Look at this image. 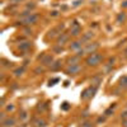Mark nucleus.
Here are the masks:
<instances>
[{
    "label": "nucleus",
    "instance_id": "1",
    "mask_svg": "<svg viewBox=\"0 0 127 127\" xmlns=\"http://www.w3.org/2000/svg\"><path fill=\"white\" fill-rule=\"evenodd\" d=\"M102 60H103V56L99 55L98 52H94V54H90V56L85 60V62L88 66H98L102 62Z\"/></svg>",
    "mask_w": 127,
    "mask_h": 127
},
{
    "label": "nucleus",
    "instance_id": "2",
    "mask_svg": "<svg viewBox=\"0 0 127 127\" xmlns=\"http://www.w3.org/2000/svg\"><path fill=\"white\" fill-rule=\"evenodd\" d=\"M99 47V45L97 43V42H90V43H87V46H85V48H84V52L85 54H94L95 52V50H97Z\"/></svg>",
    "mask_w": 127,
    "mask_h": 127
},
{
    "label": "nucleus",
    "instance_id": "3",
    "mask_svg": "<svg viewBox=\"0 0 127 127\" xmlns=\"http://www.w3.org/2000/svg\"><path fill=\"white\" fill-rule=\"evenodd\" d=\"M81 70V66L79 65V64H75V65H70L66 70V72L69 74V75H76L78 72H80Z\"/></svg>",
    "mask_w": 127,
    "mask_h": 127
},
{
    "label": "nucleus",
    "instance_id": "4",
    "mask_svg": "<svg viewBox=\"0 0 127 127\" xmlns=\"http://www.w3.org/2000/svg\"><path fill=\"white\" fill-rule=\"evenodd\" d=\"M37 20H38V15L32 13L29 17H27L24 19V24H34V23H37Z\"/></svg>",
    "mask_w": 127,
    "mask_h": 127
},
{
    "label": "nucleus",
    "instance_id": "5",
    "mask_svg": "<svg viewBox=\"0 0 127 127\" xmlns=\"http://www.w3.org/2000/svg\"><path fill=\"white\" fill-rule=\"evenodd\" d=\"M1 123H3V127H13L15 125V121L13 118H8V120H4Z\"/></svg>",
    "mask_w": 127,
    "mask_h": 127
},
{
    "label": "nucleus",
    "instance_id": "6",
    "mask_svg": "<svg viewBox=\"0 0 127 127\" xmlns=\"http://www.w3.org/2000/svg\"><path fill=\"white\" fill-rule=\"evenodd\" d=\"M84 42L83 41H75V42H72V45H70V50H78L83 46Z\"/></svg>",
    "mask_w": 127,
    "mask_h": 127
},
{
    "label": "nucleus",
    "instance_id": "7",
    "mask_svg": "<svg viewBox=\"0 0 127 127\" xmlns=\"http://www.w3.org/2000/svg\"><path fill=\"white\" fill-rule=\"evenodd\" d=\"M93 37H94V33H93V32H87V33L83 36V39H81V41H83V42H87V41H89V39L93 38Z\"/></svg>",
    "mask_w": 127,
    "mask_h": 127
},
{
    "label": "nucleus",
    "instance_id": "8",
    "mask_svg": "<svg viewBox=\"0 0 127 127\" xmlns=\"http://www.w3.org/2000/svg\"><path fill=\"white\" fill-rule=\"evenodd\" d=\"M120 87L123 88V89L127 88V75H125V76L121 78V80H120Z\"/></svg>",
    "mask_w": 127,
    "mask_h": 127
},
{
    "label": "nucleus",
    "instance_id": "9",
    "mask_svg": "<svg viewBox=\"0 0 127 127\" xmlns=\"http://www.w3.org/2000/svg\"><path fill=\"white\" fill-rule=\"evenodd\" d=\"M54 61V59H52V56L51 55H47L43 60H42V64H43V65H50V64Z\"/></svg>",
    "mask_w": 127,
    "mask_h": 127
},
{
    "label": "nucleus",
    "instance_id": "10",
    "mask_svg": "<svg viewBox=\"0 0 127 127\" xmlns=\"http://www.w3.org/2000/svg\"><path fill=\"white\" fill-rule=\"evenodd\" d=\"M67 38H69V36H67L66 33H62V37L59 38V45H60V46L64 45V43H65V42L67 41Z\"/></svg>",
    "mask_w": 127,
    "mask_h": 127
},
{
    "label": "nucleus",
    "instance_id": "11",
    "mask_svg": "<svg viewBox=\"0 0 127 127\" xmlns=\"http://www.w3.org/2000/svg\"><path fill=\"white\" fill-rule=\"evenodd\" d=\"M80 27H76V28H74L72 31H71V34L74 36V37H76V36H79V33H80Z\"/></svg>",
    "mask_w": 127,
    "mask_h": 127
},
{
    "label": "nucleus",
    "instance_id": "12",
    "mask_svg": "<svg viewBox=\"0 0 127 127\" xmlns=\"http://www.w3.org/2000/svg\"><path fill=\"white\" fill-rule=\"evenodd\" d=\"M23 71H24L23 67H22V69H17V70L14 71V75H15V76H20V75L23 74Z\"/></svg>",
    "mask_w": 127,
    "mask_h": 127
},
{
    "label": "nucleus",
    "instance_id": "13",
    "mask_svg": "<svg viewBox=\"0 0 127 127\" xmlns=\"http://www.w3.org/2000/svg\"><path fill=\"white\" fill-rule=\"evenodd\" d=\"M29 47H31V43H29V42H24L23 45L19 46V48H23V50H27V48H29Z\"/></svg>",
    "mask_w": 127,
    "mask_h": 127
},
{
    "label": "nucleus",
    "instance_id": "14",
    "mask_svg": "<svg viewBox=\"0 0 127 127\" xmlns=\"http://www.w3.org/2000/svg\"><path fill=\"white\" fill-rule=\"evenodd\" d=\"M60 64H61V61H56L55 65H51V69H52V70H57V69L60 67Z\"/></svg>",
    "mask_w": 127,
    "mask_h": 127
},
{
    "label": "nucleus",
    "instance_id": "15",
    "mask_svg": "<svg viewBox=\"0 0 127 127\" xmlns=\"http://www.w3.org/2000/svg\"><path fill=\"white\" fill-rule=\"evenodd\" d=\"M34 123H36V127H43V126H45V122L41 121V120H37Z\"/></svg>",
    "mask_w": 127,
    "mask_h": 127
},
{
    "label": "nucleus",
    "instance_id": "16",
    "mask_svg": "<svg viewBox=\"0 0 127 127\" xmlns=\"http://www.w3.org/2000/svg\"><path fill=\"white\" fill-rule=\"evenodd\" d=\"M127 118V109H125L122 113H121V120H126Z\"/></svg>",
    "mask_w": 127,
    "mask_h": 127
},
{
    "label": "nucleus",
    "instance_id": "17",
    "mask_svg": "<svg viewBox=\"0 0 127 127\" xmlns=\"http://www.w3.org/2000/svg\"><path fill=\"white\" fill-rule=\"evenodd\" d=\"M111 113L113 114V109H112V108H109V109H107V111L104 112V114H105V116H111Z\"/></svg>",
    "mask_w": 127,
    "mask_h": 127
},
{
    "label": "nucleus",
    "instance_id": "18",
    "mask_svg": "<svg viewBox=\"0 0 127 127\" xmlns=\"http://www.w3.org/2000/svg\"><path fill=\"white\" fill-rule=\"evenodd\" d=\"M34 72H36V74H38V72H43V67H37V69L34 70Z\"/></svg>",
    "mask_w": 127,
    "mask_h": 127
},
{
    "label": "nucleus",
    "instance_id": "19",
    "mask_svg": "<svg viewBox=\"0 0 127 127\" xmlns=\"http://www.w3.org/2000/svg\"><path fill=\"white\" fill-rule=\"evenodd\" d=\"M81 127H93V126H92V123H89V122H85V123H84Z\"/></svg>",
    "mask_w": 127,
    "mask_h": 127
},
{
    "label": "nucleus",
    "instance_id": "20",
    "mask_svg": "<svg viewBox=\"0 0 127 127\" xmlns=\"http://www.w3.org/2000/svg\"><path fill=\"white\" fill-rule=\"evenodd\" d=\"M10 1H22V0H10Z\"/></svg>",
    "mask_w": 127,
    "mask_h": 127
}]
</instances>
